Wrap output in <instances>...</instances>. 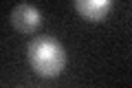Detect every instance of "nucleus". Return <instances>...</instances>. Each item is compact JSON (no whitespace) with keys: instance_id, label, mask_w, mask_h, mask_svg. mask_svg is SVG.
Masks as SVG:
<instances>
[{"instance_id":"obj_1","label":"nucleus","mask_w":132,"mask_h":88,"mask_svg":"<svg viewBox=\"0 0 132 88\" xmlns=\"http://www.w3.org/2000/svg\"><path fill=\"white\" fill-rule=\"evenodd\" d=\"M29 64L42 77H55L62 73L66 64L64 49L57 40L51 37H35L29 44Z\"/></svg>"},{"instance_id":"obj_2","label":"nucleus","mask_w":132,"mask_h":88,"mask_svg":"<svg viewBox=\"0 0 132 88\" xmlns=\"http://www.w3.org/2000/svg\"><path fill=\"white\" fill-rule=\"evenodd\" d=\"M42 22V15L31 5H18L11 11V24L22 33H33Z\"/></svg>"},{"instance_id":"obj_3","label":"nucleus","mask_w":132,"mask_h":88,"mask_svg":"<svg viewBox=\"0 0 132 88\" xmlns=\"http://www.w3.org/2000/svg\"><path fill=\"white\" fill-rule=\"evenodd\" d=\"M112 0H75V9L86 20H101L108 15Z\"/></svg>"}]
</instances>
